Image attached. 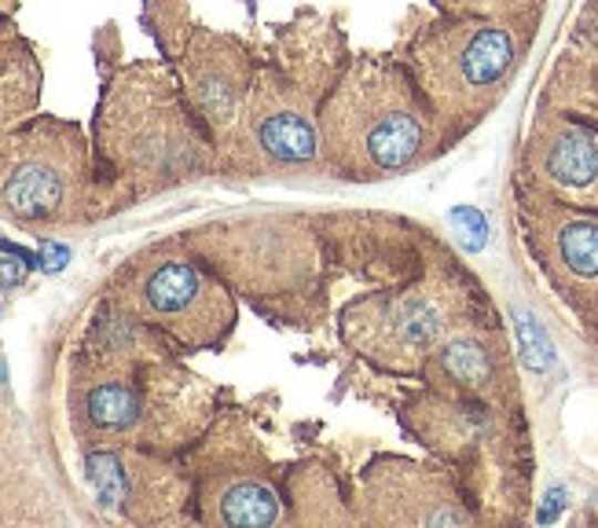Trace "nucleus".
I'll list each match as a JSON object with an SVG mask.
<instances>
[{
	"instance_id": "13",
	"label": "nucleus",
	"mask_w": 598,
	"mask_h": 528,
	"mask_svg": "<svg viewBox=\"0 0 598 528\" xmlns=\"http://www.w3.org/2000/svg\"><path fill=\"white\" fill-rule=\"evenodd\" d=\"M514 217L536 268L580 315L598 298V209H573L518 191Z\"/></svg>"
},
{
	"instance_id": "16",
	"label": "nucleus",
	"mask_w": 598,
	"mask_h": 528,
	"mask_svg": "<svg viewBox=\"0 0 598 528\" xmlns=\"http://www.w3.org/2000/svg\"><path fill=\"white\" fill-rule=\"evenodd\" d=\"M85 469L96 503L114 518L162 521L169 518V507L192 499V477L181 480L173 474V466L158 463L155 455H147V448L89 452Z\"/></svg>"
},
{
	"instance_id": "6",
	"label": "nucleus",
	"mask_w": 598,
	"mask_h": 528,
	"mask_svg": "<svg viewBox=\"0 0 598 528\" xmlns=\"http://www.w3.org/2000/svg\"><path fill=\"white\" fill-rule=\"evenodd\" d=\"M404 433L460 477L477 521H518L533 485V444L522 407L437 393L419 385L404 396Z\"/></svg>"
},
{
	"instance_id": "7",
	"label": "nucleus",
	"mask_w": 598,
	"mask_h": 528,
	"mask_svg": "<svg viewBox=\"0 0 598 528\" xmlns=\"http://www.w3.org/2000/svg\"><path fill=\"white\" fill-rule=\"evenodd\" d=\"M533 33L481 15H412L396 59L437 114L448 144L477 128L507 96Z\"/></svg>"
},
{
	"instance_id": "12",
	"label": "nucleus",
	"mask_w": 598,
	"mask_h": 528,
	"mask_svg": "<svg viewBox=\"0 0 598 528\" xmlns=\"http://www.w3.org/2000/svg\"><path fill=\"white\" fill-rule=\"evenodd\" d=\"M353 525H474L477 510L471 507L460 477L448 466L408 455H374L353 480Z\"/></svg>"
},
{
	"instance_id": "5",
	"label": "nucleus",
	"mask_w": 598,
	"mask_h": 528,
	"mask_svg": "<svg viewBox=\"0 0 598 528\" xmlns=\"http://www.w3.org/2000/svg\"><path fill=\"white\" fill-rule=\"evenodd\" d=\"M203 265L276 327L316 331L331 301V253L320 217L254 214L187 235Z\"/></svg>"
},
{
	"instance_id": "3",
	"label": "nucleus",
	"mask_w": 598,
	"mask_h": 528,
	"mask_svg": "<svg viewBox=\"0 0 598 528\" xmlns=\"http://www.w3.org/2000/svg\"><path fill=\"white\" fill-rule=\"evenodd\" d=\"M481 320H492L485 290L471 268L430 235L412 272L342 301L338 342L374 374L419 382L433 352Z\"/></svg>"
},
{
	"instance_id": "1",
	"label": "nucleus",
	"mask_w": 598,
	"mask_h": 528,
	"mask_svg": "<svg viewBox=\"0 0 598 528\" xmlns=\"http://www.w3.org/2000/svg\"><path fill=\"white\" fill-rule=\"evenodd\" d=\"M346 33L327 11L301 8L276 30L246 92L239 122L217 147V173L250 180L327 176L320 151V111L349 63Z\"/></svg>"
},
{
	"instance_id": "15",
	"label": "nucleus",
	"mask_w": 598,
	"mask_h": 528,
	"mask_svg": "<svg viewBox=\"0 0 598 528\" xmlns=\"http://www.w3.org/2000/svg\"><path fill=\"white\" fill-rule=\"evenodd\" d=\"M419 385H430V390L452 396H474V401L522 407L518 371H514L507 338H503L496 315L452 334L430 356Z\"/></svg>"
},
{
	"instance_id": "8",
	"label": "nucleus",
	"mask_w": 598,
	"mask_h": 528,
	"mask_svg": "<svg viewBox=\"0 0 598 528\" xmlns=\"http://www.w3.org/2000/svg\"><path fill=\"white\" fill-rule=\"evenodd\" d=\"M103 203L85 133L63 117H27L0 133V214L27 228H60Z\"/></svg>"
},
{
	"instance_id": "2",
	"label": "nucleus",
	"mask_w": 598,
	"mask_h": 528,
	"mask_svg": "<svg viewBox=\"0 0 598 528\" xmlns=\"http://www.w3.org/2000/svg\"><path fill=\"white\" fill-rule=\"evenodd\" d=\"M96 180L111 198H147L217 173V139L177 70L136 59L103 81L96 103Z\"/></svg>"
},
{
	"instance_id": "14",
	"label": "nucleus",
	"mask_w": 598,
	"mask_h": 528,
	"mask_svg": "<svg viewBox=\"0 0 598 528\" xmlns=\"http://www.w3.org/2000/svg\"><path fill=\"white\" fill-rule=\"evenodd\" d=\"M518 191L573 209H598V122L580 114H539L525 136Z\"/></svg>"
},
{
	"instance_id": "19",
	"label": "nucleus",
	"mask_w": 598,
	"mask_h": 528,
	"mask_svg": "<svg viewBox=\"0 0 598 528\" xmlns=\"http://www.w3.org/2000/svg\"><path fill=\"white\" fill-rule=\"evenodd\" d=\"M430 4L433 11H444V15H481L507 22V27H518L525 33H536V22L544 15L547 0H430Z\"/></svg>"
},
{
	"instance_id": "10",
	"label": "nucleus",
	"mask_w": 598,
	"mask_h": 528,
	"mask_svg": "<svg viewBox=\"0 0 598 528\" xmlns=\"http://www.w3.org/2000/svg\"><path fill=\"white\" fill-rule=\"evenodd\" d=\"M192 499L198 521L261 528L290 521L287 510V469H279L261 448L257 433L231 415L217 418L203 444V459L192 469Z\"/></svg>"
},
{
	"instance_id": "11",
	"label": "nucleus",
	"mask_w": 598,
	"mask_h": 528,
	"mask_svg": "<svg viewBox=\"0 0 598 528\" xmlns=\"http://www.w3.org/2000/svg\"><path fill=\"white\" fill-rule=\"evenodd\" d=\"M147 8L158 11L155 38L162 41L166 63L177 70L187 100H192V107L198 111V117L206 122L220 147V139L239 122V111L246 103V92L254 85L261 55L246 41L231 38V33L198 27V22L187 19L184 8L177 15H169L166 0H147Z\"/></svg>"
},
{
	"instance_id": "4",
	"label": "nucleus",
	"mask_w": 598,
	"mask_h": 528,
	"mask_svg": "<svg viewBox=\"0 0 598 528\" xmlns=\"http://www.w3.org/2000/svg\"><path fill=\"white\" fill-rule=\"evenodd\" d=\"M448 147L444 125L393 52L353 55L323 100L320 151L334 180H393Z\"/></svg>"
},
{
	"instance_id": "9",
	"label": "nucleus",
	"mask_w": 598,
	"mask_h": 528,
	"mask_svg": "<svg viewBox=\"0 0 598 528\" xmlns=\"http://www.w3.org/2000/svg\"><path fill=\"white\" fill-rule=\"evenodd\" d=\"M114 304H122L184 352L220 349L236 331V293L198 257L158 253L133 261L114 283Z\"/></svg>"
},
{
	"instance_id": "20",
	"label": "nucleus",
	"mask_w": 598,
	"mask_h": 528,
	"mask_svg": "<svg viewBox=\"0 0 598 528\" xmlns=\"http://www.w3.org/2000/svg\"><path fill=\"white\" fill-rule=\"evenodd\" d=\"M580 323H584V331H588V338L598 345V298L588 304V309L580 312Z\"/></svg>"
},
{
	"instance_id": "18",
	"label": "nucleus",
	"mask_w": 598,
	"mask_h": 528,
	"mask_svg": "<svg viewBox=\"0 0 598 528\" xmlns=\"http://www.w3.org/2000/svg\"><path fill=\"white\" fill-rule=\"evenodd\" d=\"M287 510L290 521L305 525H327V521H353V507H349L346 488L338 477L320 463H301L287 469Z\"/></svg>"
},
{
	"instance_id": "17",
	"label": "nucleus",
	"mask_w": 598,
	"mask_h": 528,
	"mask_svg": "<svg viewBox=\"0 0 598 528\" xmlns=\"http://www.w3.org/2000/svg\"><path fill=\"white\" fill-rule=\"evenodd\" d=\"M41 96V63L16 22L0 15V133L27 122Z\"/></svg>"
}]
</instances>
